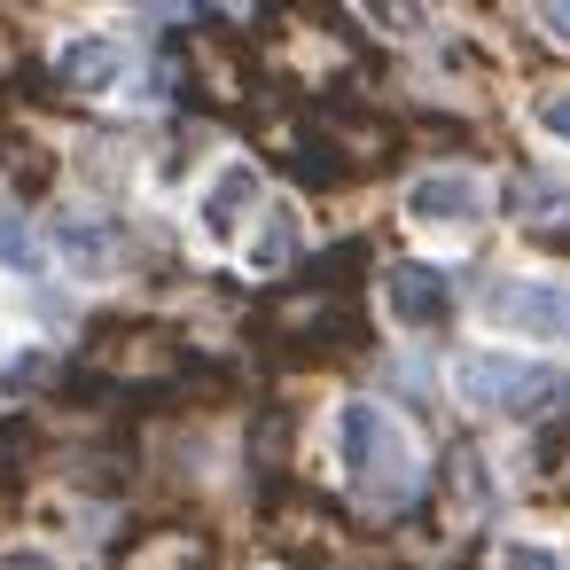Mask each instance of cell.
I'll use <instances>...</instances> for the list:
<instances>
[{"mask_svg":"<svg viewBox=\"0 0 570 570\" xmlns=\"http://www.w3.org/2000/svg\"><path fill=\"white\" fill-rule=\"evenodd\" d=\"M531 24H547L554 40H570V9H562V0H539V9H531Z\"/></svg>","mask_w":570,"mask_h":570,"instance_id":"cell-15","label":"cell"},{"mask_svg":"<svg viewBox=\"0 0 570 570\" xmlns=\"http://www.w3.org/2000/svg\"><path fill=\"white\" fill-rule=\"evenodd\" d=\"M453 305H461V289H453L445 266H430V258H399V266H383V321H391V328H406V336H438V328L453 321Z\"/></svg>","mask_w":570,"mask_h":570,"instance_id":"cell-6","label":"cell"},{"mask_svg":"<svg viewBox=\"0 0 570 570\" xmlns=\"http://www.w3.org/2000/svg\"><path fill=\"white\" fill-rule=\"evenodd\" d=\"M126 71H134V48H126L118 32H63V40H56V79H63L71 95L110 102V95L126 87Z\"/></svg>","mask_w":570,"mask_h":570,"instance_id":"cell-7","label":"cell"},{"mask_svg":"<svg viewBox=\"0 0 570 570\" xmlns=\"http://www.w3.org/2000/svg\"><path fill=\"white\" fill-rule=\"evenodd\" d=\"M523 219H570V180L531 173V180H523Z\"/></svg>","mask_w":570,"mask_h":570,"instance_id":"cell-13","label":"cell"},{"mask_svg":"<svg viewBox=\"0 0 570 570\" xmlns=\"http://www.w3.org/2000/svg\"><path fill=\"white\" fill-rule=\"evenodd\" d=\"M48 243H56V266H71L79 282H110V274H118V235H110V219H95V212H63V219L48 227Z\"/></svg>","mask_w":570,"mask_h":570,"instance_id":"cell-8","label":"cell"},{"mask_svg":"<svg viewBox=\"0 0 570 570\" xmlns=\"http://www.w3.org/2000/svg\"><path fill=\"white\" fill-rule=\"evenodd\" d=\"M297 258V212L289 204H266V219H258V243H250V274H274V266H289Z\"/></svg>","mask_w":570,"mask_h":570,"instance_id":"cell-9","label":"cell"},{"mask_svg":"<svg viewBox=\"0 0 570 570\" xmlns=\"http://www.w3.org/2000/svg\"><path fill=\"white\" fill-rule=\"evenodd\" d=\"M40 375H48V344H24V352L0 360V391H24V383H40Z\"/></svg>","mask_w":570,"mask_h":570,"instance_id":"cell-14","label":"cell"},{"mask_svg":"<svg viewBox=\"0 0 570 570\" xmlns=\"http://www.w3.org/2000/svg\"><path fill=\"white\" fill-rule=\"evenodd\" d=\"M0 570H63V562L40 554V547H17V554H0Z\"/></svg>","mask_w":570,"mask_h":570,"instance_id":"cell-16","label":"cell"},{"mask_svg":"<svg viewBox=\"0 0 570 570\" xmlns=\"http://www.w3.org/2000/svg\"><path fill=\"white\" fill-rule=\"evenodd\" d=\"M266 180H258V165L250 157H219L212 173H204V188H196V235L212 243V250H235V235L250 227V219H266Z\"/></svg>","mask_w":570,"mask_h":570,"instance_id":"cell-5","label":"cell"},{"mask_svg":"<svg viewBox=\"0 0 570 570\" xmlns=\"http://www.w3.org/2000/svg\"><path fill=\"white\" fill-rule=\"evenodd\" d=\"M453 399L469 414H492V422H547L570 406V367H554L547 352L476 344L453 360Z\"/></svg>","mask_w":570,"mask_h":570,"instance_id":"cell-2","label":"cell"},{"mask_svg":"<svg viewBox=\"0 0 570 570\" xmlns=\"http://www.w3.org/2000/svg\"><path fill=\"white\" fill-rule=\"evenodd\" d=\"M531 134H539V141H554V149L570 157V87L531 95Z\"/></svg>","mask_w":570,"mask_h":570,"instance_id":"cell-12","label":"cell"},{"mask_svg":"<svg viewBox=\"0 0 570 570\" xmlns=\"http://www.w3.org/2000/svg\"><path fill=\"white\" fill-rule=\"evenodd\" d=\"M328 461H336L344 492L367 500V508H406L422 492V445L375 399H336L328 406Z\"/></svg>","mask_w":570,"mask_h":570,"instance_id":"cell-1","label":"cell"},{"mask_svg":"<svg viewBox=\"0 0 570 570\" xmlns=\"http://www.w3.org/2000/svg\"><path fill=\"white\" fill-rule=\"evenodd\" d=\"M476 321L492 336H508L515 352L531 344H570V274H547V266H515V274H492L476 289Z\"/></svg>","mask_w":570,"mask_h":570,"instance_id":"cell-3","label":"cell"},{"mask_svg":"<svg viewBox=\"0 0 570 570\" xmlns=\"http://www.w3.org/2000/svg\"><path fill=\"white\" fill-rule=\"evenodd\" d=\"M492 570H570V547H554V539H523V531H508V539H500V554H492Z\"/></svg>","mask_w":570,"mask_h":570,"instance_id":"cell-11","label":"cell"},{"mask_svg":"<svg viewBox=\"0 0 570 570\" xmlns=\"http://www.w3.org/2000/svg\"><path fill=\"white\" fill-rule=\"evenodd\" d=\"M399 219L414 235H476L492 219V180L476 165H430L399 188Z\"/></svg>","mask_w":570,"mask_h":570,"instance_id":"cell-4","label":"cell"},{"mask_svg":"<svg viewBox=\"0 0 570 570\" xmlns=\"http://www.w3.org/2000/svg\"><path fill=\"white\" fill-rule=\"evenodd\" d=\"M0 266H17V282H40V274L56 266V243L9 219V227H0Z\"/></svg>","mask_w":570,"mask_h":570,"instance_id":"cell-10","label":"cell"}]
</instances>
